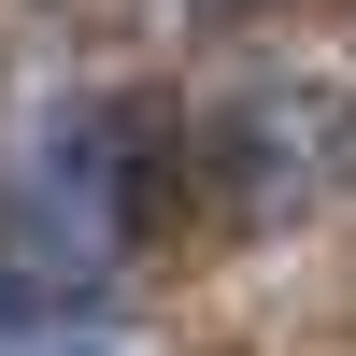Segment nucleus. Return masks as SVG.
I'll use <instances>...</instances> for the list:
<instances>
[{
	"instance_id": "f257e3e1",
	"label": "nucleus",
	"mask_w": 356,
	"mask_h": 356,
	"mask_svg": "<svg viewBox=\"0 0 356 356\" xmlns=\"http://www.w3.org/2000/svg\"><path fill=\"white\" fill-rule=\"evenodd\" d=\"M0 243H15V271L43 285V300L114 271L129 200H114V129H100V114H57V129H43V157H29L15 200H0Z\"/></svg>"
},
{
	"instance_id": "f03ea898",
	"label": "nucleus",
	"mask_w": 356,
	"mask_h": 356,
	"mask_svg": "<svg viewBox=\"0 0 356 356\" xmlns=\"http://www.w3.org/2000/svg\"><path fill=\"white\" fill-rule=\"evenodd\" d=\"M214 15H228V0H214Z\"/></svg>"
}]
</instances>
